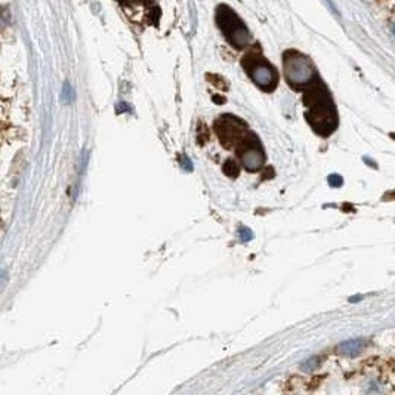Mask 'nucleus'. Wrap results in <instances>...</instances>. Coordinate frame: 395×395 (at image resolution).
I'll list each match as a JSON object with an SVG mask.
<instances>
[{"label": "nucleus", "mask_w": 395, "mask_h": 395, "mask_svg": "<svg viewBox=\"0 0 395 395\" xmlns=\"http://www.w3.org/2000/svg\"><path fill=\"white\" fill-rule=\"evenodd\" d=\"M342 182H343V179H342V176H339V175H330V176H329V184H330L332 187H340Z\"/></svg>", "instance_id": "12"}, {"label": "nucleus", "mask_w": 395, "mask_h": 395, "mask_svg": "<svg viewBox=\"0 0 395 395\" xmlns=\"http://www.w3.org/2000/svg\"><path fill=\"white\" fill-rule=\"evenodd\" d=\"M216 23L222 30L224 36L229 40V43L238 49L247 48L252 43V34L244 23L234 14L232 9L228 6H219L216 11Z\"/></svg>", "instance_id": "2"}, {"label": "nucleus", "mask_w": 395, "mask_h": 395, "mask_svg": "<svg viewBox=\"0 0 395 395\" xmlns=\"http://www.w3.org/2000/svg\"><path fill=\"white\" fill-rule=\"evenodd\" d=\"M366 346V340L364 339H351V340H345L338 346V352L340 355L345 357H355L358 355Z\"/></svg>", "instance_id": "7"}, {"label": "nucleus", "mask_w": 395, "mask_h": 395, "mask_svg": "<svg viewBox=\"0 0 395 395\" xmlns=\"http://www.w3.org/2000/svg\"><path fill=\"white\" fill-rule=\"evenodd\" d=\"M181 163H182V166H184V169L185 170L193 169V165H191V162H190V160H187V157H185V156H182V159H181Z\"/></svg>", "instance_id": "13"}, {"label": "nucleus", "mask_w": 395, "mask_h": 395, "mask_svg": "<svg viewBox=\"0 0 395 395\" xmlns=\"http://www.w3.org/2000/svg\"><path fill=\"white\" fill-rule=\"evenodd\" d=\"M61 99L64 104H70L74 101V89L68 85L67 82L62 86V90H61Z\"/></svg>", "instance_id": "8"}, {"label": "nucleus", "mask_w": 395, "mask_h": 395, "mask_svg": "<svg viewBox=\"0 0 395 395\" xmlns=\"http://www.w3.org/2000/svg\"><path fill=\"white\" fill-rule=\"evenodd\" d=\"M259 147V145H257ZM257 147H247L241 154H240V159H241V163L243 166L247 170H259L262 163H264V154L262 151L257 148Z\"/></svg>", "instance_id": "6"}, {"label": "nucleus", "mask_w": 395, "mask_h": 395, "mask_svg": "<svg viewBox=\"0 0 395 395\" xmlns=\"http://www.w3.org/2000/svg\"><path fill=\"white\" fill-rule=\"evenodd\" d=\"M392 33H394V34H395V24H394V26H392Z\"/></svg>", "instance_id": "14"}, {"label": "nucleus", "mask_w": 395, "mask_h": 395, "mask_svg": "<svg viewBox=\"0 0 395 395\" xmlns=\"http://www.w3.org/2000/svg\"><path fill=\"white\" fill-rule=\"evenodd\" d=\"M320 364V360H318V357H312V358H310L308 361H305L302 366H301V368L304 370V371H312L314 368H317V366Z\"/></svg>", "instance_id": "10"}, {"label": "nucleus", "mask_w": 395, "mask_h": 395, "mask_svg": "<svg viewBox=\"0 0 395 395\" xmlns=\"http://www.w3.org/2000/svg\"><path fill=\"white\" fill-rule=\"evenodd\" d=\"M283 70L286 80L293 87L311 85L315 79L312 62L305 55L295 51H290L283 57Z\"/></svg>", "instance_id": "3"}, {"label": "nucleus", "mask_w": 395, "mask_h": 395, "mask_svg": "<svg viewBox=\"0 0 395 395\" xmlns=\"http://www.w3.org/2000/svg\"><path fill=\"white\" fill-rule=\"evenodd\" d=\"M305 104L308 107L307 120L311 127L323 137H329L338 126V115L332 98L326 87L315 85L305 95Z\"/></svg>", "instance_id": "1"}, {"label": "nucleus", "mask_w": 395, "mask_h": 395, "mask_svg": "<svg viewBox=\"0 0 395 395\" xmlns=\"http://www.w3.org/2000/svg\"><path fill=\"white\" fill-rule=\"evenodd\" d=\"M240 238H241V241H249V240H252L253 238V234H252V231L249 229V228H241L240 229Z\"/></svg>", "instance_id": "11"}, {"label": "nucleus", "mask_w": 395, "mask_h": 395, "mask_svg": "<svg viewBox=\"0 0 395 395\" xmlns=\"http://www.w3.org/2000/svg\"><path fill=\"white\" fill-rule=\"evenodd\" d=\"M244 59L249 61V67L246 65L247 73L259 87H262L264 90H273L277 86L279 77L276 68L271 67L270 62H267L262 57H246Z\"/></svg>", "instance_id": "4"}, {"label": "nucleus", "mask_w": 395, "mask_h": 395, "mask_svg": "<svg viewBox=\"0 0 395 395\" xmlns=\"http://www.w3.org/2000/svg\"><path fill=\"white\" fill-rule=\"evenodd\" d=\"M216 130H218V135L221 138V142L225 145L226 148H231L238 140H241L243 132L246 130V124L235 117L226 115L218 121Z\"/></svg>", "instance_id": "5"}, {"label": "nucleus", "mask_w": 395, "mask_h": 395, "mask_svg": "<svg viewBox=\"0 0 395 395\" xmlns=\"http://www.w3.org/2000/svg\"><path fill=\"white\" fill-rule=\"evenodd\" d=\"M224 172H225L228 176L235 178V176L238 175V166H237V163H235L234 160H228L225 163V166H224Z\"/></svg>", "instance_id": "9"}]
</instances>
